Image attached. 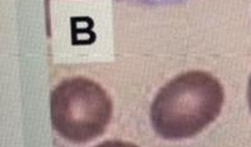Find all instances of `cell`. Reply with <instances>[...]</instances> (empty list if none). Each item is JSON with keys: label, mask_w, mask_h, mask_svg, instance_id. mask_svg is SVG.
<instances>
[{"label": "cell", "mask_w": 251, "mask_h": 147, "mask_svg": "<svg viewBox=\"0 0 251 147\" xmlns=\"http://www.w3.org/2000/svg\"><path fill=\"white\" fill-rule=\"evenodd\" d=\"M224 88L202 71L178 74L165 84L151 106V123L166 140L190 139L211 124L221 113Z\"/></svg>", "instance_id": "cell-1"}, {"label": "cell", "mask_w": 251, "mask_h": 147, "mask_svg": "<svg viewBox=\"0 0 251 147\" xmlns=\"http://www.w3.org/2000/svg\"><path fill=\"white\" fill-rule=\"evenodd\" d=\"M112 101L97 82L84 77L60 82L50 95L53 128L67 141L86 144L106 131Z\"/></svg>", "instance_id": "cell-2"}, {"label": "cell", "mask_w": 251, "mask_h": 147, "mask_svg": "<svg viewBox=\"0 0 251 147\" xmlns=\"http://www.w3.org/2000/svg\"><path fill=\"white\" fill-rule=\"evenodd\" d=\"M248 102H249V108L251 111V77L249 79V84H248Z\"/></svg>", "instance_id": "cell-3"}, {"label": "cell", "mask_w": 251, "mask_h": 147, "mask_svg": "<svg viewBox=\"0 0 251 147\" xmlns=\"http://www.w3.org/2000/svg\"><path fill=\"white\" fill-rule=\"evenodd\" d=\"M146 1H160V0H146Z\"/></svg>", "instance_id": "cell-4"}, {"label": "cell", "mask_w": 251, "mask_h": 147, "mask_svg": "<svg viewBox=\"0 0 251 147\" xmlns=\"http://www.w3.org/2000/svg\"><path fill=\"white\" fill-rule=\"evenodd\" d=\"M46 1H47V5H48V3H49V0H46Z\"/></svg>", "instance_id": "cell-5"}]
</instances>
